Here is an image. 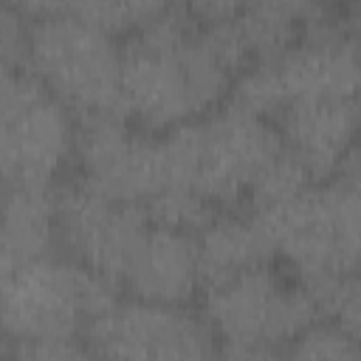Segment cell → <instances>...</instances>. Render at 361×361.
Masks as SVG:
<instances>
[{
  "mask_svg": "<svg viewBox=\"0 0 361 361\" xmlns=\"http://www.w3.org/2000/svg\"><path fill=\"white\" fill-rule=\"evenodd\" d=\"M28 34H31V20L23 17L17 8L0 3V62L25 71Z\"/></svg>",
  "mask_w": 361,
  "mask_h": 361,
  "instance_id": "ffe728a7",
  "label": "cell"
},
{
  "mask_svg": "<svg viewBox=\"0 0 361 361\" xmlns=\"http://www.w3.org/2000/svg\"><path fill=\"white\" fill-rule=\"evenodd\" d=\"M231 73L212 56L200 28L175 3L141 23L121 45L124 116L147 133H164L228 99Z\"/></svg>",
  "mask_w": 361,
  "mask_h": 361,
  "instance_id": "6da1fadb",
  "label": "cell"
},
{
  "mask_svg": "<svg viewBox=\"0 0 361 361\" xmlns=\"http://www.w3.org/2000/svg\"><path fill=\"white\" fill-rule=\"evenodd\" d=\"M322 3H327V6H341V3H350V0H322Z\"/></svg>",
  "mask_w": 361,
  "mask_h": 361,
  "instance_id": "f1b7e54d",
  "label": "cell"
},
{
  "mask_svg": "<svg viewBox=\"0 0 361 361\" xmlns=\"http://www.w3.org/2000/svg\"><path fill=\"white\" fill-rule=\"evenodd\" d=\"M121 285L138 299L189 305L200 293L197 234L149 223Z\"/></svg>",
  "mask_w": 361,
  "mask_h": 361,
  "instance_id": "4fadbf2b",
  "label": "cell"
},
{
  "mask_svg": "<svg viewBox=\"0 0 361 361\" xmlns=\"http://www.w3.org/2000/svg\"><path fill=\"white\" fill-rule=\"evenodd\" d=\"M245 212L265 228L274 254L288 262L296 282L358 271L361 195L355 147L333 178L307 183L276 206Z\"/></svg>",
  "mask_w": 361,
  "mask_h": 361,
  "instance_id": "3957f363",
  "label": "cell"
},
{
  "mask_svg": "<svg viewBox=\"0 0 361 361\" xmlns=\"http://www.w3.org/2000/svg\"><path fill=\"white\" fill-rule=\"evenodd\" d=\"M73 158L79 166L76 180L110 200L144 206L164 186L158 135L118 113L82 116Z\"/></svg>",
  "mask_w": 361,
  "mask_h": 361,
  "instance_id": "30bf717a",
  "label": "cell"
},
{
  "mask_svg": "<svg viewBox=\"0 0 361 361\" xmlns=\"http://www.w3.org/2000/svg\"><path fill=\"white\" fill-rule=\"evenodd\" d=\"M355 93V25L338 11L313 25L288 51L245 65L231 79L228 102L274 121L276 113L293 102L338 99Z\"/></svg>",
  "mask_w": 361,
  "mask_h": 361,
  "instance_id": "5b68a950",
  "label": "cell"
},
{
  "mask_svg": "<svg viewBox=\"0 0 361 361\" xmlns=\"http://www.w3.org/2000/svg\"><path fill=\"white\" fill-rule=\"evenodd\" d=\"M14 180V166H11V152H8V141L0 124V192Z\"/></svg>",
  "mask_w": 361,
  "mask_h": 361,
  "instance_id": "484cf974",
  "label": "cell"
},
{
  "mask_svg": "<svg viewBox=\"0 0 361 361\" xmlns=\"http://www.w3.org/2000/svg\"><path fill=\"white\" fill-rule=\"evenodd\" d=\"M11 355L20 358H85L90 355L85 338H45V341H20L8 344Z\"/></svg>",
  "mask_w": 361,
  "mask_h": 361,
  "instance_id": "44dd1931",
  "label": "cell"
},
{
  "mask_svg": "<svg viewBox=\"0 0 361 361\" xmlns=\"http://www.w3.org/2000/svg\"><path fill=\"white\" fill-rule=\"evenodd\" d=\"M149 228L141 203L110 200L82 180L56 186V245L65 257L121 285Z\"/></svg>",
  "mask_w": 361,
  "mask_h": 361,
  "instance_id": "9c48e42d",
  "label": "cell"
},
{
  "mask_svg": "<svg viewBox=\"0 0 361 361\" xmlns=\"http://www.w3.org/2000/svg\"><path fill=\"white\" fill-rule=\"evenodd\" d=\"M178 6L189 14L195 25H212V23L234 20L243 11L245 0H178Z\"/></svg>",
  "mask_w": 361,
  "mask_h": 361,
  "instance_id": "7402d4cb",
  "label": "cell"
},
{
  "mask_svg": "<svg viewBox=\"0 0 361 361\" xmlns=\"http://www.w3.org/2000/svg\"><path fill=\"white\" fill-rule=\"evenodd\" d=\"M0 355H11V350H8V341L0 336Z\"/></svg>",
  "mask_w": 361,
  "mask_h": 361,
  "instance_id": "83f0119b",
  "label": "cell"
},
{
  "mask_svg": "<svg viewBox=\"0 0 361 361\" xmlns=\"http://www.w3.org/2000/svg\"><path fill=\"white\" fill-rule=\"evenodd\" d=\"M90 355L104 358H206L217 341L203 313L189 305L116 299L82 333Z\"/></svg>",
  "mask_w": 361,
  "mask_h": 361,
  "instance_id": "ba28073f",
  "label": "cell"
},
{
  "mask_svg": "<svg viewBox=\"0 0 361 361\" xmlns=\"http://www.w3.org/2000/svg\"><path fill=\"white\" fill-rule=\"evenodd\" d=\"M28 82H31L28 71H17V68H8L6 62H0V116L20 99V93L28 87Z\"/></svg>",
  "mask_w": 361,
  "mask_h": 361,
  "instance_id": "cb8c5ba5",
  "label": "cell"
},
{
  "mask_svg": "<svg viewBox=\"0 0 361 361\" xmlns=\"http://www.w3.org/2000/svg\"><path fill=\"white\" fill-rule=\"evenodd\" d=\"M0 3H3V0H0Z\"/></svg>",
  "mask_w": 361,
  "mask_h": 361,
  "instance_id": "f546056e",
  "label": "cell"
},
{
  "mask_svg": "<svg viewBox=\"0 0 361 361\" xmlns=\"http://www.w3.org/2000/svg\"><path fill=\"white\" fill-rule=\"evenodd\" d=\"M330 17L322 0H245L237 14L254 59H268L299 42L313 25Z\"/></svg>",
  "mask_w": 361,
  "mask_h": 361,
  "instance_id": "2e32d148",
  "label": "cell"
},
{
  "mask_svg": "<svg viewBox=\"0 0 361 361\" xmlns=\"http://www.w3.org/2000/svg\"><path fill=\"white\" fill-rule=\"evenodd\" d=\"M274 259L276 254L265 228L245 209L217 212L214 220L197 231L200 288Z\"/></svg>",
  "mask_w": 361,
  "mask_h": 361,
  "instance_id": "5bb4252c",
  "label": "cell"
},
{
  "mask_svg": "<svg viewBox=\"0 0 361 361\" xmlns=\"http://www.w3.org/2000/svg\"><path fill=\"white\" fill-rule=\"evenodd\" d=\"M147 217L155 226H169V228H180L189 234L203 231L214 214L220 209H214L209 200H203L197 192L183 189V186H164L158 189L147 203Z\"/></svg>",
  "mask_w": 361,
  "mask_h": 361,
  "instance_id": "ac0fdd59",
  "label": "cell"
},
{
  "mask_svg": "<svg viewBox=\"0 0 361 361\" xmlns=\"http://www.w3.org/2000/svg\"><path fill=\"white\" fill-rule=\"evenodd\" d=\"M0 124L14 166L11 183L54 186V180L73 158V113L31 76L20 99L0 116Z\"/></svg>",
  "mask_w": 361,
  "mask_h": 361,
  "instance_id": "8fae6325",
  "label": "cell"
},
{
  "mask_svg": "<svg viewBox=\"0 0 361 361\" xmlns=\"http://www.w3.org/2000/svg\"><path fill=\"white\" fill-rule=\"evenodd\" d=\"M313 299L316 316L330 319L353 336H361V285L358 271L327 274L310 282H299Z\"/></svg>",
  "mask_w": 361,
  "mask_h": 361,
  "instance_id": "e0dca14e",
  "label": "cell"
},
{
  "mask_svg": "<svg viewBox=\"0 0 361 361\" xmlns=\"http://www.w3.org/2000/svg\"><path fill=\"white\" fill-rule=\"evenodd\" d=\"M158 147L164 186L192 189L226 212L245 206L259 172L285 149L274 121L228 99L158 133Z\"/></svg>",
  "mask_w": 361,
  "mask_h": 361,
  "instance_id": "7a4b0ae2",
  "label": "cell"
},
{
  "mask_svg": "<svg viewBox=\"0 0 361 361\" xmlns=\"http://www.w3.org/2000/svg\"><path fill=\"white\" fill-rule=\"evenodd\" d=\"M56 245V186L8 183L0 192V248L20 265Z\"/></svg>",
  "mask_w": 361,
  "mask_h": 361,
  "instance_id": "9a60e30c",
  "label": "cell"
},
{
  "mask_svg": "<svg viewBox=\"0 0 361 361\" xmlns=\"http://www.w3.org/2000/svg\"><path fill=\"white\" fill-rule=\"evenodd\" d=\"M11 268H14V262L6 257V251L0 248V296H3V290H6V282H8V276H11Z\"/></svg>",
  "mask_w": 361,
  "mask_h": 361,
  "instance_id": "4316f807",
  "label": "cell"
},
{
  "mask_svg": "<svg viewBox=\"0 0 361 361\" xmlns=\"http://www.w3.org/2000/svg\"><path fill=\"white\" fill-rule=\"evenodd\" d=\"M200 293V313L214 333L217 353L231 358L279 355L296 333L319 319L307 290L274 262L217 279Z\"/></svg>",
  "mask_w": 361,
  "mask_h": 361,
  "instance_id": "277c9868",
  "label": "cell"
},
{
  "mask_svg": "<svg viewBox=\"0 0 361 361\" xmlns=\"http://www.w3.org/2000/svg\"><path fill=\"white\" fill-rule=\"evenodd\" d=\"M116 290V282L65 254L20 262L0 296V336L8 344L82 338L90 319L118 299Z\"/></svg>",
  "mask_w": 361,
  "mask_h": 361,
  "instance_id": "8992f818",
  "label": "cell"
},
{
  "mask_svg": "<svg viewBox=\"0 0 361 361\" xmlns=\"http://www.w3.org/2000/svg\"><path fill=\"white\" fill-rule=\"evenodd\" d=\"M293 358H336V361H353L361 355L358 336L347 333L330 319H313L302 333L293 336V341L285 347Z\"/></svg>",
  "mask_w": 361,
  "mask_h": 361,
  "instance_id": "d6986e66",
  "label": "cell"
},
{
  "mask_svg": "<svg viewBox=\"0 0 361 361\" xmlns=\"http://www.w3.org/2000/svg\"><path fill=\"white\" fill-rule=\"evenodd\" d=\"M6 6L17 8L23 17H28L31 23L34 20H42V17H56V14H71L76 0H3Z\"/></svg>",
  "mask_w": 361,
  "mask_h": 361,
  "instance_id": "603a6c76",
  "label": "cell"
},
{
  "mask_svg": "<svg viewBox=\"0 0 361 361\" xmlns=\"http://www.w3.org/2000/svg\"><path fill=\"white\" fill-rule=\"evenodd\" d=\"M116 3L133 17V23L138 28L141 23H147V20L158 17V14H164L166 8H172L178 0H116Z\"/></svg>",
  "mask_w": 361,
  "mask_h": 361,
  "instance_id": "d4e9b609",
  "label": "cell"
},
{
  "mask_svg": "<svg viewBox=\"0 0 361 361\" xmlns=\"http://www.w3.org/2000/svg\"><path fill=\"white\" fill-rule=\"evenodd\" d=\"M358 124L355 96L338 99H305L293 102L276 113L274 127L285 149L305 166L307 178L327 180L333 178L347 155L353 152Z\"/></svg>",
  "mask_w": 361,
  "mask_h": 361,
  "instance_id": "7c38bea8",
  "label": "cell"
},
{
  "mask_svg": "<svg viewBox=\"0 0 361 361\" xmlns=\"http://www.w3.org/2000/svg\"><path fill=\"white\" fill-rule=\"evenodd\" d=\"M25 71L76 118L99 113L124 116L121 45L73 14L31 23Z\"/></svg>",
  "mask_w": 361,
  "mask_h": 361,
  "instance_id": "52a82bcc",
  "label": "cell"
}]
</instances>
